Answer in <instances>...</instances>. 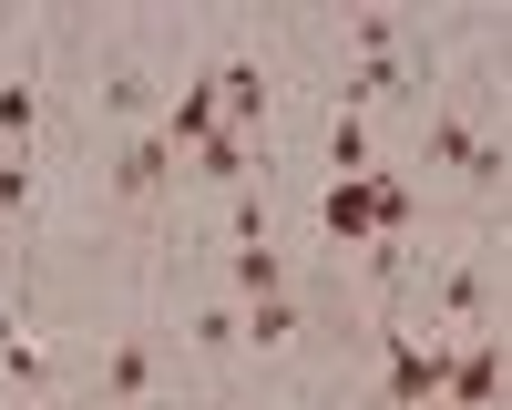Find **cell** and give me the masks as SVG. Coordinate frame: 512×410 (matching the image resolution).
Here are the masks:
<instances>
[{
    "label": "cell",
    "mask_w": 512,
    "mask_h": 410,
    "mask_svg": "<svg viewBox=\"0 0 512 410\" xmlns=\"http://www.w3.org/2000/svg\"><path fill=\"white\" fill-rule=\"evenodd\" d=\"M482 400H502V339H482L472 359L451 369V410H482Z\"/></svg>",
    "instance_id": "1"
},
{
    "label": "cell",
    "mask_w": 512,
    "mask_h": 410,
    "mask_svg": "<svg viewBox=\"0 0 512 410\" xmlns=\"http://www.w3.org/2000/svg\"><path fill=\"white\" fill-rule=\"evenodd\" d=\"M236 287H246V298H287V267H277V246H236Z\"/></svg>",
    "instance_id": "4"
},
{
    "label": "cell",
    "mask_w": 512,
    "mask_h": 410,
    "mask_svg": "<svg viewBox=\"0 0 512 410\" xmlns=\"http://www.w3.org/2000/svg\"><path fill=\"white\" fill-rule=\"evenodd\" d=\"M52 410H62V400H52Z\"/></svg>",
    "instance_id": "12"
},
{
    "label": "cell",
    "mask_w": 512,
    "mask_h": 410,
    "mask_svg": "<svg viewBox=\"0 0 512 410\" xmlns=\"http://www.w3.org/2000/svg\"><path fill=\"white\" fill-rule=\"evenodd\" d=\"M113 185H123V195H154V185H164V134H144V144H123V164H113Z\"/></svg>",
    "instance_id": "3"
},
{
    "label": "cell",
    "mask_w": 512,
    "mask_h": 410,
    "mask_svg": "<svg viewBox=\"0 0 512 410\" xmlns=\"http://www.w3.org/2000/svg\"><path fill=\"white\" fill-rule=\"evenodd\" d=\"M431 380H441V359L400 339V349H390V390H400V400H420V390H431Z\"/></svg>",
    "instance_id": "7"
},
{
    "label": "cell",
    "mask_w": 512,
    "mask_h": 410,
    "mask_svg": "<svg viewBox=\"0 0 512 410\" xmlns=\"http://www.w3.org/2000/svg\"><path fill=\"white\" fill-rule=\"evenodd\" d=\"M236 339H256V349H287V339H297V308H287V298H256V318L236 328Z\"/></svg>",
    "instance_id": "6"
},
{
    "label": "cell",
    "mask_w": 512,
    "mask_h": 410,
    "mask_svg": "<svg viewBox=\"0 0 512 410\" xmlns=\"http://www.w3.org/2000/svg\"><path fill=\"white\" fill-rule=\"evenodd\" d=\"M144 369H154L144 339H123V359H113V400H144Z\"/></svg>",
    "instance_id": "9"
},
{
    "label": "cell",
    "mask_w": 512,
    "mask_h": 410,
    "mask_svg": "<svg viewBox=\"0 0 512 410\" xmlns=\"http://www.w3.org/2000/svg\"><path fill=\"white\" fill-rule=\"evenodd\" d=\"M216 82H226L216 103H226L236 123H256V113H267V72H256V62H236V72H216Z\"/></svg>",
    "instance_id": "5"
},
{
    "label": "cell",
    "mask_w": 512,
    "mask_h": 410,
    "mask_svg": "<svg viewBox=\"0 0 512 410\" xmlns=\"http://www.w3.org/2000/svg\"><path fill=\"white\" fill-rule=\"evenodd\" d=\"M21 195H31V164L11 154V164H0V216H11V205H21Z\"/></svg>",
    "instance_id": "11"
},
{
    "label": "cell",
    "mask_w": 512,
    "mask_h": 410,
    "mask_svg": "<svg viewBox=\"0 0 512 410\" xmlns=\"http://www.w3.org/2000/svg\"><path fill=\"white\" fill-rule=\"evenodd\" d=\"M205 175H216V185H236V175H246V144H236V123H216V134H205Z\"/></svg>",
    "instance_id": "8"
},
{
    "label": "cell",
    "mask_w": 512,
    "mask_h": 410,
    "mask_svg": "<svg viewBox=\"0 0 512 410\" xmlns=\"http://www.w3.org/2000/svg\"><path fill=\"white\" fill-rule=\"evenodd\" d=\"M0 134H11V144L31 134V82H0Z\"/></svg>",
    "instance_id": "10"
},
{
    "label": "cell",
    "mask_w": 512,
    "mask_h": 410,
    "mask_svg": "<svg viewBox=\"0 0 512 410\" xmlns=\"http://www.w3.org/2000/svg\"><path fill=\"white\" fill-rule=\"evenodd\" d=\"M328 236H379V205H369V185H328Z\"/></svg>",
    "instance_id": "2"
}]
</instances>
